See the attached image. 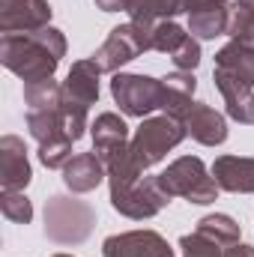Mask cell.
I'll list each match as a JSON object with an SVG mask.
<instances>
[{"label": "cell", "instance_id": "obj_1", "mask_svg": "<svg viewBox=\"0 0 254 257\" xmlns=\"http://www.w3.org/2000/svg\"><path fill=\"white\" fill-rule=\"evenodd\" d=\"M66 54V36L57 27H42L30 33H3L0 39V63L15 72L24 87L54 78Z\"/></svg>", "mask_w": 254, "mask_h": 257}, {"label": "cell", "instance_id": "obj_2", "mask_svg": "<svg viewBox=\"0 0 254 257\" xmlns=\"http://www.w3.org/2000/svg\"><path fill=\"white\" fill-rule=\"evenodd\" d=\"M96 227V209L87 200L54 194L45 203V236L57 245H81Z\"/></svg>", "mask_w": 254, "mask_h": 257}, {"label": "cell", "instance_id": "obj_3", "mask_svg": "<svg viewBox=\"0 0 254 257\" xmlns=\"http://www.w3.org/2000/svg\"><path fill=\"white\" fill-rule=\"evenodd\" d=\"M159 183L171 197H186L189 203H197V206L212 203L221 192L215 177L206 171V165L197 156H183V159L171 162L159 174Z\"/></svg>", "mask_w": 254, "mask_h": 257}, {"label": "cell", "instance_id": "obj_4", "mask_svg": "<svg viewBox=\"0 0 254 257\" xmlns=\"http://www.w3.org/2000/svg\"><path fill=\"white\" fill-rule=\"evenodd\" d=\"M186 138L183 120L162 114V117H147L138 132L132 135V159L141 171H150L153 165H159L180 141Z\"/></svg>", "mask_w": 254, "mask_h": 257}, {"label": "cell", "instance_id": "obj_5", "mask_svg": "<svg viewBox=\"0 0 254 257\" xmlns=\"http://www.w3.org/2000/svg\"><path fill=\"white\" fill-rule=\"evenodd\" d=\"M153 27L156 24H120L108 33V39L96 48L93 60L102 72H120L126 63H132L135 57H141L144 51H153Z\"/></svg>", "mask_w": 254, "mask_h": 257}, {"label": "cell", "instance_id": "obj_6", "mask_svg": "<svg viewBox=\"0 0 254 257\" xmlns=\"http://www.w3.org/2000/svg\"><path fill=\"white\" fill-rule=\"evenodd\" d=\"M162 81L150 75H132V72H117L111 81V96L120 105L126 117H147L156 108H162Z\"/></svg>", "mask_w": 254, "mask_h": 257}, {"label": "cell", "instance_id": "obj_7", "mask_svg": "<svg viewBox=\"0 0 254 257\" xmlns=\"http://www.w3.org/2000/svg\"><path fill=\"white\" fill-rule=\"evenodd\" d=\"M168 203H171V194L162 189L159 177H141L132 186H114L111 189V206L120 215L135 218V221L159 215Z\"/></svg>", "mask_w": 254, "mask_h": 257}, {"label": "cell", "instance_id": "obj_8", "mask_svg": "<svg viewBox=\"0 0 254 257\" xmlns=\"http://www.w3.org/2000/svg\"><path fill=\"white\" fill-rule=\"evenodd\" d=\"M102 257H174V248L156 230H129L108 236L102 242Z\"/></svg>", "mask_w": 254, "mask_h": 257}, {"label": "cell", "instance_id": "obj_9", "mask_svg": "<svg viewBox=\"0 0 254 257\" xmlns=\"http://www.w3.org/2000/svg\"><path fill=\"white\" fill-rule=\"evenodd\" d=\"M54 9L48 0H0V30L3 33H30L48 27Z\"/></svg>", "mask_w": 254, "mask_h": 257}, {"label": "cell", "instance_id": "obj_10", "mask_svg": "<svg viewBox=\"0 0 254 257\" xmlns=\"http://www.w3.org/2000/svg\"><path fill=\"white\" fill-rule=\"evenodd\" d=\"M186 12L194 39L224 36L230 27V0H186Z\"/></svg>", "mask_w": 254, "mask_h": 257}, {"label": "cell", "instance_id": "obj_11", "mask_svg": "<svg viewBox=\"0 0 254 257\" xmlns=\"http://www.w3.org/2000/svg\"><path fill=\"white\" fill-rule=\"evenodd\" d=\"M212 81L227 105V117L242 126H254V87H248L242 78H236L218 66L212 69Z\"/></svg>", "mask_w": 254, "mask_h": 257}, {"label": "cell", "instance_id": "obj_12", "mask_svg": "<svg viewBox=\"0 0 254 257\" xmlns=\"http://www.w3.org/2000/svg\"><path fill=\"white\" fill-rule=\"evenodd\" d=\"M33 171L27 162V147L21 138L6 135L0 138V186L3 192H24Z\"/></svg>", "mask_w": 254, "mask_h": 257}, {"label": "cell", "instance_id": "obj_13", "mask_svg": "<svg viewBox=\"0 0 254 257\" xmlns=\"http://www.w3.org/2000/svg\"><path fill=\"white\" fill-rule=\"evenodd\" d=\"M183 126H186V135H191L203 147H218L227 141V120L206 102L191 105L183 117Z\"/></svg>", "mask_w": 254, "mask_h": 257}, {"label": "cell", "instance_id": "obj_14", "mask_svg": "<svg viewBox=\"0 0 254 257\" xmlns=\"http://www.w3.org/2000/svg\"><path fill=\"white\" fill-rule=\"evenodd\" d=\"M212 177L221 192L254 194V156H218Z\"/></svg>", "mask_w": 254, "mask_h": 257}, {"label": "cell", "instance_id": "obj_15", "mask_svg": "<svg viewBox=\"0 0 254 257\" xmlns=\"http://www.w3.org/2000/svg\"><path fill=\"white\" fill-rule=\"evenodd\" d=\"M99 75H102V69L96 66L93 57L72 63V69H69V75L63 81V99L75 102V105H84V108L96 105L99 102Z\"/></svg>", "mask_w": 254, "mask_h": 257}, {"label": "cell", "instance_id": "obj_16", "mask_svg": "<svg viewBox=\"0 0 254 257\" xmlns=\"http://www.w3.org/2000/svg\"><path fill=\"white\" fill-rule=\"evenodd\" d=\"M108 177L105 171V162L96 156V153H78L66 162L63 168V183L69 192L75 194H84V192H93L99 189V183Z\"/></svg>", "mask_w": 254, "mask_h": 257}, {"label": "cell", "instance_id": "obj_17", "mask_svg": "<svg viewBox=\"0 0 254 257\" xmlns=\"http://www.w3.org/2000/svg\"><path fill=\"white\" fill-rule=\"evenodd\" d=\"M162 87H165V93H162V111L171 114V117H177V120H183L186 111L194 105V102H191V96H194V90H197L194 72L177 69V72H171V75L162 78Z\"/></svg>", "mask_w": 254, "mask_h": 257}, {"label": "cell", "instance_id": "obj_18", "mask_svg": "<svg viewBox=\"0 0 254 257\" xmlns=\"http://www.w3.org/2000/svg\"><path fill=\"white\" fill-rule=\"evenodd\" d=\"M123 12L135 24H159L186 12V0H123Z\"/></svg>", "mask_w": 254, "mask_h": 257}, {"label": "cell", "instance_id": "obj_19", "mask_svg": "<svg viewBox=\"0 0 254 257\" xmlns=\"http://www.w3.org/2000/svg\"><path fill=\"white\" fill-rule=\"evenodd\" d=\"M90 135H93V153H96V156H102V153H108V150H117V147L129 144L126 120H123L120 114H111V111H105V114L96 117V123L90 126Z\"/></svg>", "mask_w": 254, "mask_h": 257}, {"label": "cell", "instance_id": "obj_20", "mask_svg": "<svg viewBox=\"0 0 254 257\" xmlns=\"http://www.w3.org/2000/svg\"><path fill=\"white\" fill-rule=\"evenodd\" d=\"M215 66L242 78L248 87H254V45H245V42H236L230 39L218 54H215Z\"/></svg>", "mask_w": 254, "mask_h": 257}, {"label": "cell", "instance_id": "obj_21", "mask_svg": "<svg viewBox=\"0 0 254 257\" xmlns=\"http://www.w3.org/2000/svg\"><path fill=\"white\" fill-rule=\"evenodd\" d=\"M194 230H197V233H203V236H209V239H212V242H218L221 248L236 245V242H239V236H242L239 224H236L230 215H224V212L203 215V218L197 221V227H194Z\"/></svg>", "mask_w": 254, "mask_h": 257}, {"label": "cell", "instance_id": "obj_22", "mask_svg": "<svg viewBox=\"0 0 254 257\" xmlns=\"http://www.w3.org/2000/svg\"><path fill=\"white\" fill-rule=\"evenodd\" d=\"M24 105H27V111L60 108V105H63V84H57L54 78L27 84V87H24Z\"/></svg>", "mask_w": 254, "mask_h": 257}, {"label": "cell", "instance_id": "obj_23", "mask_svg": "<svg viewBox=\"0 0 254 257\" xmlns=\"http://www.w3.org/2000/svg\"><path fill=\"white\" fill-rule=\"evenodd\" d=\"M191 39L189 30H183L177 21H159L153 27V51H162L168 57H174L186 42Z\"/></svg>", "mask_w": 254, "mask_h": 257}, {"label": "cell", "instance_id": "obj_24", "mask_svg": "<svg viewBox=\"0 0 254 257\" xmlns=\"http://www.w3.org/2000/svg\"><path fill=\"white\" fill-rule=\"evenodd\" d=\"M227 33L236 42L254 45V0H236L230 6V27Z\"/></svg>", "mask_w": 254, "mask_h": 257}, {"label": "cell", "instance_id": "obj_25", "mask_svg": "<svg viewBox=\"0 0 254 257\" xmlns=\"http://www.w3.org/2000/svg\"><path fill=\"white\" fill-rule=\"evenodd\" d=\"M0 212H3V218H9L15 224H30L33 203L24 192H3L0 194Z\"/></svg>", "mask_w": 254, "mask_h": 257}, {"label": "cell", "instance_id": "obj_26", "mask_svg": "<svg viewBox=\"0 0 254 257\" xmlns=\"http://www.w3.org/2000/svg\"><path fill=\"white\" fill-rule=\"evenodd\" d=\"M180 248H183V257H224L218 242H212L209 236H203L197 230L194 233H186L180 239Z\"/></svg>", "mask_w": 254, "mask_h": 257}, {"label": "cell", "instance_id": "obj_27", "mask_svg": "<svg viewBox=\"0 0 254 257\" xmlns=\"http://www.w3.org/2000/svg\"><path fill=\"white\" fill-rule=\"evenodd\" d=\"M72 159V141H51L39 147V162L54 171V168H66V162Z\"/></svg>", "mask_w": 254, "mask_h": 257}, {"label": "cell", "instance_id": "obj_28", "mask_svg": "<svg viewBox=\"0 0 254 257\" xmlns=\"http://www.w3.org/2000/svg\"><path fill=\"white\" fill-rule=\"evenodd\" d=\"M224 257H254V248L251 245H242V242H236V245H230Z\"/></svg>", "mask_w": 254, "mask_h": 257}, {"label": "cell", "instance_id": "obj_29", "mask_svg": "<svg viewBox=\"0 0 254 257\" xmlns=\"http://www.w3.org/2000/svg\"><path fill=\"white\" fill-rule=\"evenodd\" d=\"M96 9H102V12H123V0H96Z\"/></svg>", "mask_w": 254, "mask_h": 257}, {"label": "cell", "instance_id": "obj_30", "mask_svg": "<svg viewBox=\"0 0 254 257\" xmlns=\"http://www.w3.org/2000/svg\"><path fill=\"white\" fill-rule=\"evenodd\" d=\"M51 257H75V254H51Z\"/></svg>", "mask_w": 254, "mask_h": 257}]
</instances>
